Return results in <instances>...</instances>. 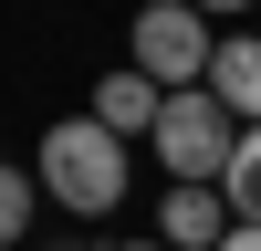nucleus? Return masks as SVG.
I'll use <instances>...</instances> for the list:
<instances>
[{
  "label": "nucleus",
  "instance_id": "f257e3e1",
  "mask_svg": "<svg viewBox=\"0 0 261 251\" xmlns=\"http://www.w3.org/2000/svg\"><path fill=\"white\" fill-rule=\"evenodd\" d=\"M42 188H53L63 209H84V220H105V209L125 199V136L115 126H94V115H63V126H42Z\"/></svg>",
  "mask_w": 261,
  "mask_h": 251
},
{
  "label": "nucleus",
  "instance_id": "f03ea898",
  "mask_svg": "<svg viewBox=\"0 0 261 251\" xmlns=\"http://www.w3.org/2000/svg\"><path fill=\"white\" fill-rule=\"evenodd\" d=\"M167 157V178L178 188H220L230 178V157H241V115H230L209 84H188V94H167V115H157V136H146Z\"/></svg>",
  "mask_w": 261,
  "mask_h": 251
},
{
  "label": "nucleus",
  "instance_id": "7ed1b4c3",
  "mask_svg": "<svg viewBox=\"0 0 261 251\" xmlns=\"http://www.w3.org/2000/svg\"><path fill=\"white\" fill-rule=\"evenodd\" d=\"M125 53H136V73H146V84L188 94V84H209L220 42H209V11H199V0H146L136 32H125Z\"/></svg>",
  "mask_w": 261,
  "mask_h": 251
},
{
  "label": "nucleus",
  "instance_id": "20e7f679",
  "mask_svg": "<svg viewBox=\"0 0 261 251\" xmlns=\"http://www.w3.org/2000/svg\"><path fill=\"white\" fill-rule=\"evenodd\" d=\"M230 230H241L230 220V188H167L157 199V241L167 251H220Z\"/></svg>",
  "mask_w": 261,
  "mask_h": 251
},
{
  "label": "nucleus",
  "instance_id": "39448f33",
  "mask_svg": "<svg viewBox=\"0 0 261 251\" xmlns=\"http://www.w3.org/2000/svg\"><path fill=\"white\" fill-rule=\"evenodd\" d=\"M157 115H167V84H146L136 63L94 84V126H115V136H157Z\"/></svg>",
  "mask_w": 261,
  "mask_h": 251
},
{
  "label": "nucleus",
  "instance_id": "423d86ee",
  "mask_svg": "<svg viewBox=\"0 0 261 251\" xmlns=\"http://www.w3.org/2000/svg\"><path fill=\"white\" fill-rule=\"evenodd\" d=\"M209 94H220L241 126H261V32H230V42H220V63H209Z\"/></svg>",
  "mask_w": 261,
  "mask_h": 251
},
{
  "label": "nucleus",
  "instance_id": "0eeeda50",
  "mask_svg": "<svg viewBox=\"0 0 261 251\" xmlns=\"http://www.w3.org/2000/svg\"><path fill=\"white\" fill-rule=\"evenodd\" d=\"M220 188H230V220H251V230H261V126H241V157H230V178H220Z\"/></svg>",
  "mask_w": 261,
  "mask_h": 251
},
{
  "label": "nucleus",
  "instance_id": "6e6552de",
  "mask_svg": "<svg viewBox=\"0 0 261 251\" xmlns=\"http://www.w3.org/2000/svg\"><path fill=\"white\" fill-rule=\"evenodd\" d=\"M32 199H42V167H0V251L32 230Z\"/></svg>",
  "mask_w": 261,
  "mask_h": 251
},
{
  "label": "nucleus",
  "instance_id": "1a4fd4ad",
  "mask_svg": "<svg viewBox=\"0 0 261 251\" xmlns=\"http://www.w3.org/2000/svg\"><path fill=\"white\" fill-rule=\"evenodd\" d=\"M220 251H261V230H251V220H241V230H230V241H220Z\"/></svg>",
  "mask_w": 261,
  "mask_h": 251
},
{
  "label": "nucleus",
  "instance_id": "9d476101",
  "mask_svg": "<svg viewBox=\"0 0 261 251\" xmlns=\"http://www.w3.org/2000/svg\"><path fill=\"white\" fill-rule=\"evenodd\" d=\"M199 11H251V0H199Z\"/></svg>",
  "mask_w": 261,
  "mask_h": 251
},
{
  "label": "nucleus",
  "instance_id": "9b49d317",
  "mask_svg": "<svg viewBox=\"0 0 261 251\" xmlns=\"http://www.w3.org/2000/svg\"><path fill=\"white\" fill-rule=\"evenodd\" d=\"M115 251H167V241H115Z\"/></svg>",
  "mask_w": 261,
  "mask_h": 251
}]
</instances>
